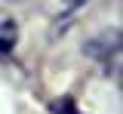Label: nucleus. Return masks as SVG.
I'll return each instance as SVG.
<instances>
[{"label":"nucleus","mask_w":123,"mask_h":114,"mask_svg":"<svg viewBox=\"0 0 123 114\" xmlns=\"http://www.w3.org/2000/svg\"><path fill=\"white\" fill-rule=\"evenodd\" d=\"M15 43H18V22L9 16H0V56L12 52Z\"/></svg>","instance_id":"1"},{"label":"nucleus","mask_w":123,"mask_h":114,"mask_svg":"<svg viewBox=\"0 0 123 114\" xmlns=\"http://www.w3.org/2000/svg\"><path fill=\"white\" fill-rule=\"evenodd\" d=\"M55 114H77V108H74V99H62L59 105H55Z\"/></svg>","instance_id":"2"},{"label":"nucleus","mask_w":123,"mask_h":114,"mask_svg":"<svg viewBox=\"0 0 123 114\" xmlns=\"http://www.w3.org/2000/svg\"><path fill=\"white\" fill-rule=\"evenodd\" d=\"M83 3H86V0H62V6H65V9H80Z\"/></svg>","instance_id":"3"}]
</instances>
